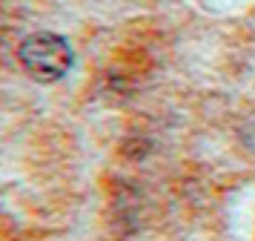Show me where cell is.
I'll return each instance as SVG.
<instances>
[{
	"label": "cell",
	"instance_id": "6da1fadb",
	"mask_svg": "<svg viewBox=\"0 0 255 241\" xmlns=\"http://www.w3.org/2000/svg\"><path fill=\"white\" fill-rule=\"evenodd\" d=\"M17 57L23 69L40 83H52V80H60L66 72L72 69V46L66 37H60L55 32H35L29 34L20 49H17Z\"/></svg>",
	"mask_w": 255,
	"mask_h": 241
}]
</instances>
